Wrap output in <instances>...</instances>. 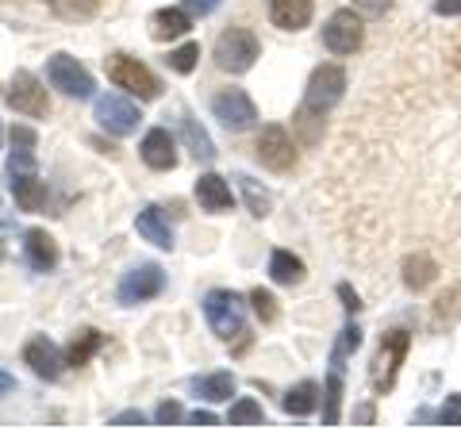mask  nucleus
<instances>
[{
    "mask_svg": "<svg viewBox=\"0 0 461 430\" xmlns=\"http://www.w3.org/2000/svg\"><path fill=\"white\" fill-rule=\"evenodd\" d=\"M342 93H346V69L342 66H320V69H312L304 100H300V108H296V116H293V127L300 131V142H304V147L320 142L323 116L339 104Z\"/></svg>",
    "mask_w": 461,
    "mask_h": 430,
    "instance_id": "nucleus-1",
    "label": "nucleus"
},
{
    "mask_svg": "<svg viewBox=\"0 0 461 430\" xmlns=\"http://www.w3.org/2000/svg\"><path fill=\"white\" fill-rule=\"evenodd\" d=\"M204 319L212 327V335L223 338V342L247 335V304H242V296L230 292V289H212L204 296Z\"/></svg>",
    "mask_w": 461,
    "mask_h": 430,
    "instance_id": "nucleus-2",
    "label": "nucleus"
},
{
    "mask_svg": "<svg viewBox=\"0 0 461 430\" xmlns=\"http://www.w3.org/2000/svg\"><path fill=\"white\" fill-rule=\"evenodd\" d=\"M258 54H262V42H258L254 31H247V27H227V31L215 39L212 58L223 74H247L258 62Z\"/></svg>",
    "mask_w": 461,
    "mask_h": 430,
    "instance_id": "nucleus-3",
    "label": "nucleus"
},
{
    "mask_svg": "<svg viewBox=\"0 0 461 430\" xmlns=\"http://www.w3.org/2000/svg\"><path fill=\"white\" fill-rule=\"evenodd\" d=\"M408 346H411L408 331H388L381 338L377 354H373V365H369V384H373V392L377 396L393 392V384L400 377V365H403V357H408Z\"/></svg>",
    "mask_w": 461,
    "mask_h": 430,
    "instance_id": "nucleus-4",
    "label": "nucleus"
},
{
    "mask_svg": "<svg viewBox=\"0 0 461 430\" xmlns=\"http://www.w3.org/2000/svg\"><path fill=\"white\" fill-rule=\"evenodd\" d=\"M104 69H108L112 85H120V89H127L139 100H158V93H162V81L139 58H131V54H112V58H104Z\"/></svg>",
    "mask_w": 461,
    "mask_h": 430,
    "instance_id": "nucleus-5",
    "label": "nucleus"
},
{
    "mask_svg": "<svg viewBox=\"0 0 461 430\" xmlns=\"http://www.w3.org/2000/svg\"><path fill=\"white\" fill-rule=\"evenodd\" d=\"M47 77H50V85H54L58 93H66V96H74V100H89L96 93L93 74L77 58H69V54H54V58L47 62Z\"/></svg>",
    "mask_w": 461,
    "mask_h": 430,
    "instance_id": "nucleus-6",
    "label": "nucleus"
},
{
    "mask_svg": "<svg viewBox=\"0 0 461 430\" xmlns=\"http://www.w3.org/2000/svg\"><path fill=\"white\" fill-rule=\"evenodd\" d=\"M162 289H166V273H162V265L147 262V265L131 269V273H123L120 289H115V300H120L123 308H135V304H147V300L162 296Z\"/></svg>",
    "mask_w": 461,
    "mask_h": 430,
    "instance_id": "nucleus-7",
    "label": "nucleus"
},
{
    "mask_svg": "<svg viewBox=\"0 0 461 430\" xmlns=\"http://www.w3.org/2000/svg\"><path fill=\"white\" fill-rule=\"evenodd\" d=\"M8 104L20 112L27 120H42L50 112V100H47V89H42V81L32 74V69H16V77L8 85Z\"/></svg>",
    "mask_w": 461,
    "mask_h": 430,
    "instance_id": "nucleus-8",
    "label": "nucleus"
},
{
    "mask_svg": "<svg viewBox=\"0 0 461 430\" xmlns=\"http://www.w3.org/2000/svg\"><path fill=\"white\" fill-rule=\"evenodd\" d=\"M362 39H366L362 16H357L354 8L335 12V16L327 20V27H323V47L335 54V58H346V54H354L357 47H362Z\"/></svg>",
    "mask_w": 461,
    "mask_h": 430,
    "instance_id": "nucleus-9",
    "label": "nucleus"
},
{
    "mask_svg": "<svg viewBox=\"0 0 461 430\" xmlns=\"http://www.w3.org/2000/svg\"><path fill=\"white\" fill-rule=\"evenodd\" d=\"M212 116L220 120L227 131H250L254 120H258V108H254V100L242 93V89H223V93H215L212 96Z\"/></svg>",
    "mask_w": 461,
    "mask_h": 430,
    "instance_id": "nucleus-10",
    "label": "nucleus"
},
{
    "mask_svg": "<svg viewBox=\"0 0 461 430\" xmlns=\"http://www.w3.org/2000/svg\"><path fill=\"white\" fill-rule=\"evenodd\" d=\"M254 154H258V162H262L266 169H273V174H288V169L296 166V147H293V139H288V131L281 123L262 127Z\"/></svg>",
    "mask_w": 461,
    "mask_h": 430,
    "instance_id": "nucleus-11",
    "label": "nucleus"
},
{
    "mask_svg": "<svg viewBox=\"0 0 461 430\" xmlns=\"http://www.w3.org/2000/svg\"><path fill=\"white\" fill-rule=\"evenodd\" d=\"M139 108L131 104V100H123V96H115V93H104V96H96V123L104 127L108 135L115 139H123V135H135L139 131Z\"/></svg>",
    "mask_w": 461,
    "mask_h": 430,
    "instance_id": "nucleus-12",
    "label": "nucleus"
},
{
    "mask_svg": "<svg viewBox=\"0 0 461 430\" xmlns=\"http://www.w3.org/2000/svg\"><path fill=\"white\" fill-rule=\"evenodd\" d=\"M23 365H32V372L39 381H58L66 372V357L58 354V346L47 335H39L23 346Z\"/></svg>",
    "mask_w": 461,
    "mask_h": 430,
    "instance_id": "nucleus-13",
    "label": "nucleus"
},
{
    "mask_svg": "<svg viewBox=\"0 0 461 430\" xmlns=\"http://www.w3.org/2000/svg\"><path fill=\"white\" fill-rule=\"evenodd\" d=\"M142 162H147L150 169H158V174H169V169H177V142H173V135L166 131V127H154V131L142 135Z\"/></svg>",
    "mask_w": 461,
    "mask_h": 430,
    "instance_id": "nucleus-14",
    "label": "nucleus"
},
{
    "mask_svg": "<svg viewBox=\"0 0 461 430\" xmlns=\"http://www.w3.org/2000/svg\"><path fill=\"white\" fill-rule=\"evenodd\" d=\"M23 257L35 273H50L58 265V242L42 231V227H32V231L23 235Z\"/></svg>",
    "mask_w": 461,
    "mask_h": 430,
    "instance_id": "nucleus-15",
    "label": "nucleus"
},
{
    "mask_svg": "<svg viewBox=\"0 0 461 430\" xmlns=\"http://www.w3.org/2000/svg\"><path fill=\"white\" fill-rule=\"evenodd\" d=\"M315 4L312 0H269V20L281 31H300V27L312 23Z\"/></svg>",
    "mask_w": 461,
    "mask_h": 430,
    "instance_id": "nucleus-16",
    "label": "nucleus"
},
{
    "mask_svg": "<svg viewBox=\"0 0 461 430\" xmlns=\"http://www.w3.org/2000/svg\"><path fill=\"white\" fill-rule=\"evenodd\" d=\"M135 231L150 242V246H158V250H173V231H169V223H166V215H162V208H154V204H147L139 215H135Z\"/></svg>",
    "mask_w": 461,
    "mask_h": 430,
    "instance_id": "nucleus-17",
    "label": "nucleus"
},
{
    "mask_svg": "<svg viewBox=\"0 0 461 430\" xmlns=\"http://www.w3.org/2000/svg\"><path fill=\"white\" fill-rule=\"evenodd\" d=\"M196 200H200V208L204 211H212V215H223V211H230V184L220 177V174H204L196 181Z\"/></svg>",
    "mask_w": 461,
    "mask_h": 430,
    "instance_id": "nucleus-18",
    "label": "nucleus"
},
{
    "mask_svg": "<svg viewBox=\"0 0 461 430\" xmlns=\"http://www.w3.org/2000/svg\"><path fill=\"white\" fill-rule=\"evenodd\" d=\"M189 27H193V16L185 8H158L150 16V39L169 42V39H181Z\"/></svg>",
    "mask_w": 461,
    "mask_h": 430,
    "instance_id": "nucleus-19",
    "label": "nucleus"
},
{
    "mask_svg": "<svg viewBox=\"0 0 461 430\" xmlns=\"http://www.w3.org/2000/svg\"><path fill=\"white\" fill-rule=\"evenodd\" d=\"M8 174H35V131L32 127H12V157Z\"/></svg>",
    "mask_w": 461,
    "mask_h": 430,
    "instance_id": "nucleus-20",
    "label": "nucleus"
},
{
    "mask_svg": "<svg viewBox=\"0 0 461 430\" xmlns=\"http://www.w3.org/2000/svg\"><path fill=\"white\" fill-rule=\"evenodd\" d=\"M12 196L20 211H39L47 204V181H39V174H12Z\"/></svg>",
    "mask_w": 461,
    "mask_h": 430,
    "instance_id": "nucleus-21",
    "label": "nucleus"
},
{
    "mask_svg": "<svg viewBox=\"0 0 461 430\" xmlns=\"http://www.w3.org/2000/svg\"><path fill=\"white\" fill-rule=\"evenodd\" d=\"M189 389L200 399H208V404H223V399L235 396V377H230V372H204V377L189 381Z\"/></svg>",
    "mask_w": 461,
    "mask_h": 430,
    "instance_id": "nucleus-22",
    "label": "nucleus"
},
{
    "mask_svg": "<svg viewBox=\"0 0 461 430\" xmlns=\"http://www.w3.org/2000/svg\"><path fill=\"white\" fill-rule=\"evenodd\" d=\"M315 404H320V384H315V381H300V384H293V389L281 396V411L285 415H296V419L312 415Z\"/></svg>",
    "mask_w": 461,
    "mask_h": 430,
    "instance_id": "nucleus-23",
    "label": "nucleus"
},
{
    "mask_svg": "<svg viewBox=\"0 0 461 430\" xmlns=\"http://www.w3.org/2000/svg\"><path fill=\"white\" fill-rule=\"evenodd\" d=\"M438 277V265H435V257L430 254H411V257H403V284H408L411 292H423L430 289Z\"/></svg>",
    "mask_w": 461,
    "mask_h": 430,
    "instance_id": "nucleus-24",
    "label": "nucleus"
},
{
    "mask_svg": "<svg viewBox=\"0 0 461 430\" xmlns=\"http://www.w3.org/2000/svg\"><path fill=\"white\" fill-rule=\"evenodd\" d=\"M181 139L185 147H189V154L196 157V162H212L215 157V142L208 139V131L193 120V112H181Z\"/></svg>",
    "mask_w": 461,
    "mask_h": 430,
    "instance_id": "nucleus-25",
    "label": "nucleus"
},
{
    "mask_svg": "<svg viewBox=\"0 0 461 430\" xmlns=\"http://www.w3.org/2000/svg\"><path fill=\"white\" fill-rule=\"evenodd\" d=\"M269 277H273V284H300L304 281V262H300L293 250H273Z\"/></svg>",
    "mask_w": 461,
    "mask_h": 430,
    "instance_id": "nucleus-26",
    "label": "nucleus"
},
{
    "mask_svg": "<svg viewBox=\"0 0 461 430\" xmlns=\"http://www.w3.org/2000/svg\"><path fill=\"white\" fill-rule=\"evenodd\" d=\"M100 346H104V335L93 331V327H85V331H77V338L69 342V350H66V365H74V369L89 365V362H93V354H96Z\"/></svg>",
    "mask_w": 461,
    "mask_h": 430,
    "instance_id": "nucleus-27",
    "label": "nucleus"
},
{
    "mask_svg": "<svg viewBox=\"0 0 461 430\" xmlns=\"http://www.w3.org/2000/svg\"><path fill=\"white\" fill-rule=\"evenodd\" d=\"M235 181H239L242 200H247L250 215H254V219H266V215H269V208H273V196H269V189H262V184H258L250 174H239Z\"/></svg>",
    "mask_w": 461,
    "mask_h": 430,
    "instance_id": "nucleus-28",
    "label": "nucleus"
},
{
    "mask_svg": "<svg viewBox=\"0 0 461 430\" xmlns=\"http://www.w3.org/2000/svg\"><path fill=\"white\" fill-rule=\"evenodd\" d=\"M339 419H342V372L330 369L323 389V426H339Z\"/></svg>",
    "mask_w": 461,
    "mask_h": 430,
    "instance_id": "nucleus-29",
    "label": "nucleus"
},
{
    "mask_svg": "<svg viewBox=\"0 0 461 430\" xmlns=\"http://www.w3.org/2000/svg\"><path fill=\"white\" fill-rule=\"evenodd\" d=\"M47 4L54 8L58 20H74V23L93 20L100 12V0H47Z\"/></svg>",
    "mask_w": 461,
    "mask_h": 430,
    "instance_id": "nucleus-30",
    "label": "nucleus"
},
{
    "mask_svg": "<svg viewBox=\"0 0 461 430\" xmlns=\"http://www.w3.org/2000/svg\"><path fill=\"white\" fill-rule=\"evenodd\" d=\"M357 346H362V327H357V323H346L342 331H339L335 350H330V369L342 372V362H346V357H350Z\"/></svg>",
    "mask_w": 461,
    "mask_h": 430,
    "instance_id": "nucleus-31",
    "label": "nucleus"
},
{
    "mask_svg": "<svg viewBox=\"0 0 461 430\" xmlns=\"http://www.w3.org/2000/svg\"><path fill=\"white\" fill-rule=\"evenodd\" d=\"M262 423H266V411L258 399H239L227 415V426H262Z\"/></svg>",
    "mask_w": 461,
    "mask_h": 430,
    "instance_id": "nucleus-32",
    "label": "nucleus"
},
{
    "mask_svg": "<svg viewBox=\"0 0 461 430\" xmlns=\"http://www.w3.org/2000/svg\"><path fill=\"white\" fill-rule=\"evenodd\" d=\"M196 58H200V42H185V47H177V50H169V58H166V66L173 69V74H193L196 69Z\"/></svg>",
    "mask_w": 461,
    "mask_h": 430,
    "instance_id": "nucleus-33",
    "label": "nucleus"
},
{
    "mask_svg": "<svg viewBox=\"0 0 461 430\" xmlns=\"http://www.w3.org/2000/svg\"><path fill=\"white\" fill-rule=\"evenodd\" d=\"M250 308H254V315H258L262 323L277 319V300H273V292H266V289H254V292H250Z\"/></svg>",
    "mask_w": 461,
    "mask_h": 430,
    "instance_id": "nucleus-34",
    "label": "nucleus"
},
{
    "mask_svg": "<svg viewBox=\"0 0 461 430\" xmlns=\"http://www.w3.org/2000/svg\"><path fill=\"white\" fill-rule=\"evenodd\" d=\"M181 419H185V411H181L177 399H166V404H158V411H154V423L158 426H173V423H181Z\"/></svg>",
    "mask_w": 461,
    "mask_h": 430,
    "instance_id": "nucleus-35",
    "label": "nucleus"
},
{
    "mask_svg": "<svg viewBox=\"0 0 461 430\" xmlns=\"http://www.w3.org/2000/svg\"><path fill=\"white\" fill-rule=\"evenodd\" d=\"M388 8H393V0H354V12L366 20H381Z\"/></svg>",
    "mask_w": 461,
    "mask_h": 430,
    "instance_id": "nucleus-36",
    "label": "nucleus"
},
{
    "mask_svg": "<svg viewBox=\"0 0 461 430\" xmlns=\"http://www.w3.org/2000/svg\"><path fill=\"white\" fill-rule=\"evenodd\" d=\"M438 423L442 426H461V396H446V404L438 411Z\"/></svg>",
    "mask_w": 461,
    "mask_h": 430,
    "instance_id": "nucleus-37",
    "label": "nucleus"
},
{
    "mask_svg": "<svg viewBox=\"0 0 461 430\" xmlns=\"http://www.w3.org/2000/svg\"><path fill=\"white\" fill-rule=\"evenodd\" d=\"M108 426H147V415L142 411H120V415H112Z\"/></svg>",
    "mask_w": 461,
    "mask_h": 430,
    "instance_id": "nucleus-38",
    "label": "nucleus"
},
{
    "mask_svg": "<svg viewBox=\"0 0 461 430\" xmlns=\"http://www.w3.org/2000/svg\"><path fill=\"white\" fill-rule=\"evenodd\" d=\"M220 4L223 0H185V12H189V16H212Z\"/></svg>",
    "mask_w": 461,
    "mask_h": 430,
    "instance_id": "nucleus-39",
    "label": "nucleus"
},
{
    "mask_svg": "<svg viewBox=\"0 0 461 430\" xmlns=\"http://www.w3.org/2000/svg\"><path fill=\"white\" fill-rule=\"evenodd\" d=\"M339 300H342V308L350 311V315L362 311V300H357V292L350 289V284H339Z\"/></svg>",
    "mask_w": 461,
    "mask_h": 430,
    "instance_id": "nucleus-40",
    "label": "nucleus"
},
{
    "mask_svg": "<svg viewBox=\"0 0 461 430\" xmlns=\"http://www.w3.org/2000/svg\"><path fill=\"white\" fill-rule=\"evenodd\" d=\"M185 423L189 426H220V419H215L212 411H193V415H185Z\"/></svg>",
    "mask_w": 461,
    "mask_h": 430,
    "instance_id": "nucleus-41",
    "label": "nucleus"
},
{
    "mask_svg": "<svg viewBox=\"0 0 461 430\" xmlns=\"http://www.w3.org/2000/svg\"><path fill=\"white\" fill-rule=\"evenodd\" d=\"M435 16H461V0H435Z\"/></svg>",
    "mask_w": 461,
    "mask_h": 430,
    "instance_id": "nucleus-42",
    "label": "nucleus"
},
{
    "mask_svg": "<svg viewBox=\"0 0 461 430\" xmlns=\"http://www.w3.org/2000/svg\"><path fill=\"white\" fill-rule=\"evenodd\" d=\"M12 389H16V381H12V377H8V372H5V369H0V396H8Z\"/></svg>",
    "mask_w": 461,
    "mask_h": 430,
    "instance_id": "nucleus-43",
    "label": "nucleus"
},
{
    "mask_svg": "<svg viewBox=\"0 0 461 430\" xmlns=\"http://www.w3.org/2000/svg\"><path fill=\"white\" fill-rule=\"evenodd\" d=\"M354 419H357V423H373V404L357 408V411H354Z\"/></svg>",
    "mask_w": 461,
    "mask_h": 430,
    "instance_id": "nucleus-44",
    "label": "nucleus"
},
{
    "mask_svg": "<svg viewBox=\"0 0 461 430\" xmlns=\"http://www.w3.org/2000/svg\"><path fill=\"white\" fill-rule=\"evenodd\" d=\"M0 257H5V246H0Z\"/></svg>",
    "mask_w": 461,
    "mask_h": 430,
    "instance_id": "nucleus-45",
    "label": "nucleus"
}]
</instances>
